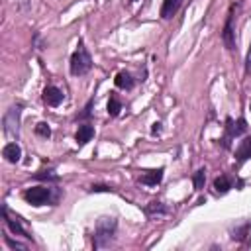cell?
I'll return each instance as SVG.
<instances>
[{"instance_id": "1", "label": "cell", "mask_w": 251, "mask_h": 251, "mask_svg": "<svg viewBox=\"0 0 251 251\" xmlns=\"http://www.w3.org/2000/svg\"><path fill=\"white\" fill-rule=\"evenodd\" d=\"M116 228H118V222L116 218H100L96 222V230H94V247L100 249V247H106L112 239H114V233H116Z\"/></svg>"}, {"instance_id": "2", "label": "cell", "mask_w": 251, "mask_h": 251, "mask_svg": "<svg viewBox=\"0 0 251 251\" xmlns=\"http://www.w3.org/2000/svg\"><path fill=\"white\" fill-rule=\"evenodd\" d=\"M90 69H92V57H90V53L86 51L84 43L81 42V43H79V49H77V51L73 53V57H71V75L83 77V75H86Z\"/></svg>"}, {"instance_id": "3", "label": "cell", "mask_w": 251, "mask_h": 251, "mask_svg": "<svg viewBox=\"0 0 251 251\" xmlns=\"http://www.w3.org/2000/svg\"><path fill=\"white\" fill-rule=\"evenodd\" d=\"M20 114H22V108L20 106H12L6 116H4V134L8 138H18V132H20Z\"/></svg>"}, {"instance_id": "4", "label": "cell", "mask_w": 251, "mask_h": 251, "mask_svg": "<svg viewBox=\"0 0 251 251\" xmlns=\"http://www.w3.org/2000/svg\"><path fill=\"white\" fill-rule=\"evenodd\" d=\"M24 198L32 206H43L51 198V188H47V187H32V188H28L24 192Z\"/></svg>"}, {"instance_id": "5", "label": "cell", "mask_w": 251, "mask_h": 251, "mask_svg": "<svg viewBox=\"0 0 251 251\" xmlns=\"http://www.w3.org/2000/svg\"><path fill=\"white\" fill-rule=\"evenodd\" d=\"M235 4L231 6V10H230V14H228V20H226V24H224V30H222V40H224V45L230 49V51H233L235 49V30H233V18H235Z\"/></svg>"}, {"instance_id": "6", "label": "cell", "mask_w": 251, "mask_h": 251, "mask_svg": "<svg viewBox=\"0 0 251 251\" xmlns=\"http://www.w3.org/2000/svg\"><path fill=\"white\" fill-rule=\"evenodd\" d=\"M43 100H45L47 106H53L55 108V106H59L63 102V92L57 86H47L43 90Z\"/></svg>"}, {"instance_id": "7", "label": "cell", "mask_w": 251, "mask_h": 251, "mask_svg": "<svg viewBox=\"0 0 251 251\" xmlns=\"http://www.w3.org/2000/svg\"><path fill=\"white\" fill-rule=\"evenodd\" d=\"M2 155H4V159H6L8 163H18L20 157H22V147H20L16 142H10V144L4 146Z\"/></svg>"}, {"instance_id": "8", "label": "cell", "mask_w": 251, "mask_h": 251, "mask_svg": "<svg viewBox=\"0 0 251 251\" xmlns=\"http://www.w3.org/2000/svg\"><path fill=\"white\" fill-rule=\"evenodd\" d=\"M181 4H183V0H163V6H161V18H163V20H171V18L179 12Z\"/></svg>"}, {"instance_id": "9", "label": "cell", "mask_w": 251, "mask_h": 251, "mask_svg": "<svg viewBox=\"0 0 251 251\" xmlns=\"http://www.w3.org/2000/svg\"><path fill=\"white\" fill-rule=\"evenodd\" d=\"M114 83H116V86H118V88H122V90H132V88H134V84H136L134 77H132L128 71H120V73L116 75Z\"/></svg>"}, {"instance_id": "10", "label": "cell", "mask_w": 251, "mask_h": 251, "mask_svg": "<svg viewBox=\"0 0 251 251\" xmlns=\"http://www.w3.org/2000/svg\"><path fill=\"white\" fill-rule=\"evenodd\" d=\"M94 136V128L90 124H83L79 126V130H77V144L79 146H86Z\"/></svg>"}, {"instance_id": "11", "label": "cell", "mask_w": 251, "mask_h": 251, "mask_svg": "<svg viewBox=\"0 0 251 251\" xmlns=\"http://www.w3.org/2000/svg\"><path fill=\"white\" fill-rule=\"evenodd\" d=\"M2 218H4V222H6V226L14 231V233H18V235H24V237H30L28 235V231L22 228V224L18 222V220H12L10 216H8V208L6 206H2Z\"/></svg>"}, {"instance_id": "12", "label": "cell", "mask_w": 251, "mask_h": 251, "mask_svg": "<svg viewBox=\"0 0 251 251\" xmlns=\"http://www.w3.org/2000/svg\"><path fill=\"white\" fill-rule=\"evenodd\" d=\"M163 173H165V169L149 171V173H146V175L142 177V183L147 185V187H155V185H159V183L163 181Z\"/></svg>"}, {"instance_id": "13", "label": "cell", "mask_w": 251, "mask_h": 251, "mask_svg": "<svg viewBox=\"0 0 251 251\" xmlns=\"http://www.w3.org/2000/svg\"><path fill=\"white\" fill-rule=\"evenodd\" d=\"M247 159H251V136L245 138V140L239 144V147H237V161L243 163V161H247Z\"/></svg>"}, {"instance_id": "14", "label": "cell", "mask_w": 251, "mask_h": 251, "mask_svg": "<svg viewBox=\"0 0 251 251\" xmlns=\"http://www.w3.org/2000/svg\"><path fill=\"white\" fill-rule=\"evenodd\" d=\"M230 188H231V183H230L228 177L222 175V177H218V179L214 181V190H216L218 194H226Z\"/></svg>"}, {"instance_id": "15", "label": "cell", "mask_w": 251, "mask_h": 251, "mask_svg": "<svg viewBox=\"0 0 251 251\" xmlns=\"http://www.w3.org/2000/svg\"><path fill=\"white\" fill-rule=\"evenodd\" d=\"M120 110H122V102L118 100L116 94H110V100H108V114H110L112 118H116V116L120 114Z\"/></svg>"}, {"instance_id": "16", "label": "cell", "mask_w": 251, "mask_h": 251, "mask_svg": "<svg viewBox=\"0 0 251 251\" xmlns=\"http://www.w3.org/2000/svg\"><path fill=\"white\" fill-rule=\"evenodd\" d=\"M146 212H147L149 216H165V214H167V208H165L161 202H151V204L146 208Z\"/></svg>"}, {"instance_id": "17", "label": "cell", "mask_w": 251, "mask_h": 251, "mask_svg": "<svg viewBox=\"0 0 251 251\" xmlns=\"http://www.w3.org/2000/svg\"><path fill=\"white\" fill-rule=\"evenodd\" d=\"M192 183H194V188L196 190H202L204 188V183H206V171L204 169H198L192 177Z\"/></svg>"}, {"instance_id": "18", "label": "cell", "mask_w": 251, "mask_h": 251, "mask_svg": "<svg viewBox=\"0 0 251 251\" xmlns=\"http://www.w3.org/2000/svg\"><path fill=\"white\" fill-rule=\"evenodd\" d=\"M36 179H40V181H57L59 175H55V171H40L36 175Z\"/></svg>"}, {"instance_id": "19", "label": "cell", "mask_w": 251, "mask_h": 251, "mask_svg": "<svg viewBox=\"0 0 251 251\" xmlns=\"http://www.w3.org/2000/svg\"><path fill=\"white\" fill-rule=\"evenodd\" d=\"M36 132L42 136V138H49L51 136V128L45 124V122H42V124H38V128H36Z\"/></svg>"}, {"instance_id": "20", "label": "cell", "mask_w": 251, "mask_h": 251, "mask_svg": "<svg viewBox=\"0 0 251 251\" xmlns=\"http://www.w3.org/2000/svg\"><path fill=\"white\" fill-rule=\"evenodd\" d=\"M4 239H6L8 247H12V249H26V245H24V243H20V241H14V239H12L10 235H6Z\"/></svg>"}, {"instance_id": "21", "label": "cell", "mask_w": 251, "mask_h": 251, "mask_svg": "<svg viewBox=\"0 0 251 251\" xmlns=\"http://www.w3.org/2000/svg\"><path fill=\"white\" fill-rule=\"evenodd\" d=\"M88 190H90V192H112V188L106 187V185H92Z\"/></svg>"}, {"instance_id": "22", "label": "cell", "mask_w": 251, "mask_h": 251, "mask_svg": "<svg viewBox=\"0 0 251 251\" xmlns=\"http://www.w3.org/2000/svg\"><path fill=\"white\" fill-rule=\"evenodd\" d=\"M245 73L251 75V45H249V51H247V57H245Z\"/></svg>"}, {"instance_id": "23", "label": "cell", "mask_w": 251, "mask_h": 251, "mask_svg": "<svg viewBox=\"0 0 251 251\" xmlns=\"http://www.w3.org/2000/svg\"><path fill=\"white\" fill-rule=\"evenodd\" d=\"M90 110H92V100L86 104V108H84V112L81 114V118H88V116H90Z\"/></svg>"}, {"instance_id": "24", "label": "cell", "mask_w": 251, "mask_h": 251, "mask_svg": "<svg viewBox=\"0 0 251 251\" xmlns=\"http://www.w3.org/2000/svg\"><path fill=\"white\" fill-rule=\"evenodd\" d=\"M159 130H161V124H153V130H151V132H153V134H157Z\"/></svg>"}, {"instance_id": "25", "label": "cell", "mask_w": 251, "mask_h": 251, "mask_svg": "<svg viewBox=\"0 0 251 251\" xmlns=\"http://www.w3.org/2000/svg\"><path fill=\"white\" fill-rule=\"evenodd\" d=\"M132 2H134V0H132Z\"/></svg>"}]
</instances>
